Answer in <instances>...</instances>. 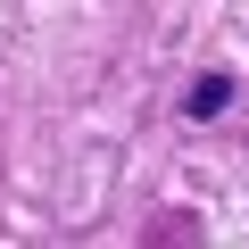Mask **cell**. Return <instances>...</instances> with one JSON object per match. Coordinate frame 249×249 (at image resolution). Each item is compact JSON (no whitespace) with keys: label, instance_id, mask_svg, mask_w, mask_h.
<instances>
[{"label":"cell","instance_id":"obj_1","mask_svg":"<svg viewBox=\"0 0 249 249\" xmlns=\"http://www.w3.org/2000/svg\"><path fill=\"white\" fill-rule=\"evenodd\" d=\"M224 100H232V83H224V75H208V83H199V91H191V108H199V116H216V108H224Z\"/></svg>","mask_w":249,"mask_h":249}]
</instances>
